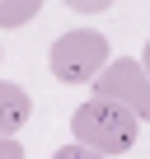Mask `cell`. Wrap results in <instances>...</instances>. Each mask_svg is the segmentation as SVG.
I'll return each instance as SVG.
<instances>
[{
	"mask_svg": "<svg viewBox=\"0 0 150 159\" xmlns=\"http://www.w3.org/2000/svg\"><path fill=\"white\" fill-rule=\"evenodd\" d=\"M70 131H75V145H89L94 154L108 159V154H127L136 145L141 122H136V112H127V108H117L108 98H89V103L75 108Z\"/></svg>",
	"mask_w": 150,
	"mask_h": 159,
	"instance_id": "cell-1",
	"label": "cell"
},
{
	"mask_svg": "<svg viewBox=\"0 0 150 159\" xmlns=\"http://www.w3.org/2000/svg\"><path fill=\"white\" fill-rule=\"evenodd\" d=\"M52 75L61 84H94V75L108 66V38L94 33V28H75V33H61L52 42V56H47Z\"/></svg>",
	"mask_w": 150,
	"mask_h": 159,
	"instance_id": "cell-2",
	"label": "cell"
},
{
	"mask_svg": "<svg viewBox=\"0 0 150 159\" xmlns=\"http://www.w3.org/2000/svg\"><path fill=\"white\" fill-rule=\"evenodd\" d=\"M94 98H108V103L136 112V122H150V75L141 70V61L113 56L94 75Z\"/></svg>",
	"mask_w": 150,
	"mask_h": 159,
	"instance_id": "cell-3",
	"label": "cell"
},
{
	"mask_svg": "<svg viewBox=\"0 0 150 159\" xmlns=\"http://www.w3.org/2000/svg\"><path fill=\"white\" fill-rule=\"evenodd\" d=\"M28 117H33V98H28L19 84L0 80V136H14Z\"/></svg>",
	"mask_w": 150,
	"mask_h": 159,
	"instance_id": "cell-4",
	"label": "cell"
},
{
	"mask_svg": "<svg viewBox=\"0 0 150 159\" xmlns=\"http://www.w3.org/2000/svg\"><path fill=\"white\" fill-rule=\"evenodd\" d=\"M42 0H0V28H24L28 19H38Z\"/></svg>",
	"mask_w": 150,
	"mask_h": 159,
	"instance_id": "cell-5",
	"label": "cell"
},
{
	"mask_svg": "<svg viewBox=\"0 0 150 159\" xmlns=\"http://www.w3.org/2000/svg\"><path fill=\"white\" fill-rule=\"evenodd\" d=\"M52 159H103V154H94L89 145H61V150H56Z\"/></svg>",
	"mask_w": 150,
	"mask_h": 159,
	"instance_id": "cell-6",
	"label": "cell"
},
{
	"mask_svg": "<svg viewBox=\"0 0 150 159\" xmlns=\"http://www.w3.org/2000/svg\"><path fill=\"white\" fill-rule=\"evenodd\" d=\"M70 10H80V14H99V10H108L113 0H66Z\"/></svg>",
	"mask_w": 150,
	"mask_h": 159,
	"instance_id": "cell-7",
	"label": "cell"
},
{
	"mask_svg": "<svg viewBox=\"0 0 150 159\" xmlns=\"http://www.w3.org/2000/svg\"><path fill=\"white\" fill-rule=\"evenodd\" d=\"M0 159H24V145L14 136H0Z\"/></svg>",
	"mask_w": 150,
	"mask_h": 159,
	"instance_id": "cell-8",
	"label": "cell"
},
{
	"mask_svg": "<svg viewBox=\"0 0 150 159\" xmlns=\"http://www.w3.org/2000/svg\"><path fill=\"white\" fill-rule=\"evenodd\" d=\"M141 70L150 75V42H145V52H141Z\"/></svg>",
	"mask_w": 150,
	"mask_h": 159,
	"instance_id": "cell-9",
	"label": "cell"
}]
</instances>
